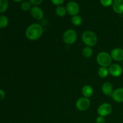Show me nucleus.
<instances>
[{
  "label": "nucleus",
  "instance_id": "obj_6",
  "mask_svg": "<svg viewBox=\"0 0 123 123\" xmlns=\"http://www.w3.org/2000/svg\"><path fill=\"white\" fill-rule=\"evenodd\" d=\"M90 105L91 102L89 98L85 97H80L76 102V107L80 111H85L89 109Z\"/></svg>",
  "mask_w": 123,
  "mask_h": 123
},
{
  "label": "nucleus",
  "instance_id": "obj_21",
  "mask_svg": "<svg viewBox=\"0 0 123 123\" xmlns=\"http://www.w3.org/2000/svg\"><path fill=\"white\" fill-rule=\"evenodd\" d=\"M20 8H21L22 10L24 12H27L28 10H31V4L30 1H25L22 2L21 5H20Z\"/></svg>",
  "mask_w": 123,
  "mask_h": 123
},
{
  "label": "nucleus",
  "instance_id": "obj_14",
  "mask_svg": "<svg viewBox=\"0 0 123 123\" xmlns=\"http://www.w3.org/2000/svg\"><path fill=\"white\" fill-rule=\"evenodd\" d=\"M82 93L84 97L89 98L93 94L94 90L92 86L90 85H85L82 88Z\"/></svg>",
  "mask_w": 123,
  "mask_h": 123
},
{
  "label": "nucleus",
  "instance_id": "obj_27",
  "mask_svg": "<svg viewBox=\"0 0 123 123\" xmlns=\"http://www.w3.org/2000/svg\"><path fill=\"white\" fill-rule=\"evenodd\" d=\"M13 1H14V2H21V1H23L24 0H13Z\"/></svg>",
  "mask_w": 123,
  "mask_h": 123
},
{
  "label": "nucleus",
  "instance_id": "obj_16",
  "mask_svg": "<svg viewBox=\"0 0 123 123\" xmlns=\"http://www.w3.org/2000/svg\"><path fill=\"white\" fill-rule=\"evenodd\" d=\"M55 13H56V15L58 16L59 17H64L66 16L67 12L66 7L62 6H59L56 7V9H55Z\"/></svg>",
  "mask_w": 123,
  "mask_h": 123
},
{
  "label": "nucleus",
  "instance_id": "obj_13",
  "mask_svg": "<svg viewBox=\"0 0 123 123\" xmlns=\"http://www.w3.org/2000/svg\"><path fill=\"white\" fill-rule=\"evenodd\" d=\"M102 91L103 93L106 96H111L112 93L114 91L112 84L109 82H105L102 86Z\"/></svg>",
  "mask_w": 123,
  "mask_h": 123
},
{
  "label": "nucleus",
  "instance_id": "obj_5",
  "mask_svg": "<svg viewBox=\"0 0 123 123\" xmlns=\"http://www.w3.org/2000/svg\"><path fill=\"white\" fill-rule=\"evenodd\" d=\"M97 111L98 116L105 117L111 114L112 112V106L108 103H102L98 107Z\"/></svg>",
  "mask_w": 123,
  "mask_h": 123
},
{
  "label": "nucleus",
  "instance_id": "obj_3",
  "mask_svg": "<svg viewBox=\"0 0 123 123\" xmlns=\"http://www.w3.org/2000/svg\"><path fill=\"white\" fill-rule=\"evenodd\" d=\"M97 62L100 67H108L112 64V58L111 54L106 52H101L97 55Z\"/></svg>",
  "mask_w": 123,
  "mask_h": 123
},
{
  "label": "nucleus",
  "instance_id": "obj_20",
  "mask_svg": "<svg viewBox=\"0 0 123 123\" xmlns=\"http://www.w3.org/2000/svg\"><path fill=\"white\" fill-rule=\"evenodd\" d=\"M8 7V0H0V13H4Z\"/></svg>",
  "mask_w": 123,
  "mask_h": 123
},
{
  "label": "nucleus",
  "instance_id": "obj_9",
  "mask_svg": "<svg viewBox=\"0 0 123 123\" xmlns=\"http://www.w3.org/2000/svg\"><path fill=\"white\" fill-rule=\"evenodd\" d=\"M110 54L112 60L116 61H123V49L122 48H114L111 50Z\"/></svg>",
  "mask_w": 123,
  "mask_h": 123
},
{
  "label": "nucleus",
  "instance_id": "obj_10",
  "mask_svg": "<svg viewBox=\"0 0 123 123\" xmlns=\"http://www.w3.org/2000/svg\"><path fill=\"white\" fill-rule=\"evenodd\" d=\"M30 12H31V14L32 18L36 20H41L43 19L44 16L43 10L38 6L32 7L30 10Z\"/></svg>",
  "mask_w": 123,
  "mask_h": 123
},
{
  "label": "nucleus",
  "instance_id": "obj_8",
  "mask_svg": "<svg viewBox=\"0 0 123 123\" xmlns=\"http://www.w3.org/2000/svg\"><path fill=\"white\" fill-rule=\"evenodd\" d=\"M109 74L114 77H118L122 74L123 67L118 64H112L109 67Z\"/></svg>",
  "mask_w": 123,
  "mask_h": 123
},
{
  "label": "nucleus",
  "instance_id": "obj_26",
  "mask_svg": "<svg viewBox=\"0 0 123 123\" xmlns=\"http://www.w3.org/2000/svg\"><path fill=\"white\" fill-rule=\"evenodd\" d=\"M5 96H6V93H5L4 91L0 89V100L3 99L5 97Z\"/></svg>",
  "mask_w": 123,
  "mask_h": 123
},
{
  "label": "nucleus",
  "instance_id": "obj_1",
  "mask_svg": "<svg viewBox=\"0 0 123 123\" xmlns=\"http://www.w3.org/2000/svg\"><path fill=\"white\" fill-rule=\"evenodd\" d=\"M43 33V28L38 24H32L28 26L25 31V36L30 40L34 41L39 39Z\"/></svg>",
  "mask_w": 123,
  "mask_h": 123
},
{
  "label": "nucleus",
  "instance_id": "obj_18",
  "mask_svg": "<svg viewBox=\"0 0 123 123\" xmlns=\"http://www.w3.org/2000/svg\"><path fill=\"white\" fill-rule=\"evenodd\" d=\"M71 22H72V24L74 26H80L82 24V18L79 15L73 16L71 19Z\"/></svg>",
  "mask_w": 123,
  "mask_h": 123
},
{
  "label": "nucleus",
  "instance_id": "obj_23",
  "mask_svg": "<svg viewBox=\"0 0 123 123\" xmlns=\"http://www.w3.org/2000/svg\"><path fill=\"white\" fill-rule=\"evenodd\" d=\"M43 1V0H30V2H31V4L34 5V6H37L41 4Z\"/></svg>",
  "mask_w": 123,
  "mask_h": 123
},
{
  "label": "nucleus",
  "instance_id": "obj_28",
  "mask_svg": "<svg viewBox=\"0 0 123 123\" xmlns=\"http://www.w3.org/2000/svg\"></svg>",
  "mask_w": 123,
  "mask_h": 123
},
{
  "label": "nucleus",
  "instance_id": "obj_24",
  "mask_svg": "<svg viewBox=\"0 0 123 123\" xmlns=\"http://www.w3.org/2000/svg\"><path fill=\"white\" fill-rule=\"evenodd\" d=\"M106 120L104 117L98 116L96 120V123H105Z\"/></svg>",
  "mask_w": 123,
  "mask_h": 123
},
{
  "label": "nucleus",
  "instance_id": "obj_7",
  "mask_svg": "<svg viewBox=\"0 0 123 123\" xmlns=\"http://www.w3.org/2000/svg\"><path fill=\"white\" fill-rule=\"evenodd\" d=\"M66 10L68 14L70 16H75L78 15L79 12V6L77 2L75 1H70L67 3V6H66Z\"/></svg>",
  "mask_w": 123,
  "mask_h": 123
},
{
  "label": "nucleus",
  "instance_id": "obj_15",
  "mask_svg": "<svg viewBox=\"0 0 123 123\" xmlns=\"http://www.w3.org/2000/svg\"><path fill=\"white\" fill-rule=\"evenodd\" d=\"M109 74V69L107 67H100L98 70V75L101 78H106Z\"/></svg>",
  "mask_w": 123,
  "mask_h": 123
},
{
  "label": "nucleus",
  "instance_id": "obj_25",
  "mask_svg": "<svg viewBox=\"0 0 123 123\" xmlns=\"http://www.w3.org/2000/svg\"><path fill=\"white\" fill-rule=\"evenodd\" d=\"M65 0H51V2L55 6H61V4L64 3Z\"/></svg>",
  "mask_w": 123,
  "mask_h": 123
},
{
  "label": "nucleus",
  "instance_id": "obj_17",
  "mask_svg": "<svg viewBox=\"0 0 123 123\" xmlns=\"http://www.w3.org/2000/svg\"><path fill=\"white\" fill-rule=\"evenodd\" d=\"M93 54V50H92V48L90 46H85L82 49V55L84 57L89 58L91 57Z\"/></svg>",
  "mask_w": 123,
  "mask_h": 123
},
{
  "label": "nucleus",
  "instance_id": "obj_2",
  "mask_svg": "<svg viewBox=\"0 0 123 123\" xmlns=\"http://www.w3.org/2000/svg\"><path fill=\"white\" fill-rule=\"evenodd\" d=\"M82 42L86 46H94L97 43V36L94 32L92 31H85L82 35Z\"/></svg>",
  "mask_w": 123,
  "mask_h": 123
},
{
  "label": "nucleus",
  "instance_id": "obj_22",
  "mask_svg": "<svg viewBox=\"0 0 123 123\" xmlns=\"http://www.w3.org/2000/svg\"><path fill=\"white\" fill-rule=\"evenodd\" d=\"M113 1L114 0H100L101 4L105 7H108L111 6L113 3Z\"/></svg>",
  "mask_w": 123,
  "mask_h": 123
},
{
  "label": "nucleus",
  "instance_id": "obj_12",
  "mask_svg": "<svg viewBox=\"0 0 123 123\" xmlns=\"http://www.w3.org/2000/svg\"><path fill=\"white\" fill-rule=\"evenodd\" d=\"M112 9L117 14L123 13V0H114L112 4Z\"/></svg>",
  "mask_w": 123,
  "mask_h": 123
},
{
  "label": "nucleus",
  "instance_id": "obj_4",
  "mask_svg": "<svg viewBox=\"0 0 123 123\" xmlns=\"http://www.w3.org/2000/svg\"><path fill=\"white\" fill-rule=\"evenodd\" d=\"M77 37H78L77 32H76L75 30H72V29L66 30L62 35V40L66 44H69V45L73 44L75 43L77 40Z\"/></svg>",
  "mask_w": 123,
  "mask_h": 123
},
{
  "label": "nucleus",
  "instance_id": "obj_11",
  "mask_svg": "<svg viewBox=\"0 0 123 123\" xmlns=\"http://www.w3.org/2000/svg\"><path fill=\"white\" fill-rule=\"evenodd\" d=\"M111 97L117 103H123V88L114 90Z\"/></svg>",
  "mask_w": 123,
  "mask_h": 123
},
{
  "label": "nucleus",
  "instance_id": "obj_19",
  "mask_svg": "<svg viewBox=\"0 0 123 123\" xmlns=\"http://www.w3.org/2000/svg\"><path fill=\"white\" fill-rule=\"evenodd\" d=\"M8 19L7 16L4 15L0 16V28H4L8 25Z\"/></svg>",
  "mask_w": 123,
  "mask_h": 123
}]
</instances>
